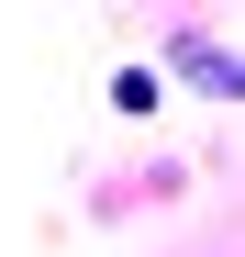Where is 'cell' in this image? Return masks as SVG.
<instances>
[{
	"label": "cell",
	"instance_id": "cell-1",
	"mask_svg": "<svg viewBox=\"0 0 245 257\" xmlns=\"http://www.w3.org/2000/svg\"><path fill=\"white\" fill-rule=\"evenodd\" d=\"M178 67H190V78H200V90H223V101H245V56H200V45H190V56H178Z\"/></svg>",
	"mask_w": 245,
	"mask_h": 257
}]
</instances>
